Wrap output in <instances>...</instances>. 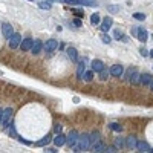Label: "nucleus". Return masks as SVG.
Instances as JSON below:
<instances>
[{"mask_svg":"<svg viewBox=\"0 0 153 153\" xmlns=\"http://www.w3.org/2000/svg\"><path fill=\"white\" fill-rule=\"evenodd\" d=\"M91 149V136L87 133H83L81 136H78V141L74 146V152H84Z\"/></svg>","mask_w":153,"mask_h":153,"instance_id":"1","label":"nucleus"},{"mask_svg":"<svg viewBox=\"0 0 153 153\" xmlns=\"http://www.w3.org/2000/svg\"><path fill=\"white\" fill-rule=\"evenodd\" d=\"M125 77H127V80L132 83V84H139V78H141V74L135 69V67H130L127 70V74H125Z\"/></svg>","mask_w":153,"mask_h":153,"instance_id":"2","label":"nucleus"},{"mask_svg":"<svg viewBox=\"0 0 153 153\" xmlns=\"http://www.w3.org/2000/svg\"><path fill=\"white\" fill-rule=\"evenodd\" d=\"M11 118H12V109H11V107H8V109H3L2 116H0V124H2L3 127H6V125L9 124Z\"/></svg>","mask_w":153,"mask_h":153,"instance_id":"3","label":"nucleus"},{"mask_svg":"<svg viewBox=\"0 0 153 153\" xmlns=\"http://www.w3.org/2000/svg\"><path fill=\"white\" fill-rule=\"evenodd\" d=\"M20 41H22V35L20 34H17L14 32L9 38H8V44H9V48L11 49H15V48H19L20 46Z\"/></svg>","mask_w":153,"mask_h":153,"instance_id":"4","label":"nucleus"},{"mask_svg":"<svg viewBox=\"0 0 153 153\" xmlns=\"http://www.w3.org/2000/svg\"><path fill=\"white\" fill-rule=\"evenodd\" d=\"M78 136H80V135H78L77 130H70L69 135L66 136V144H67L69 147H74L75 144H77V141H78Z\"/></svg>","mask_w":153,"mask_h":153,"instance_id":"5","label":"nucleus"},{"mask_svg":"<svg viewBox=\"0 0 153 153\" xmlns=\"http://www.w3.org/2000/svg\"><path fill=\"white\" fill-rule=\"evenodd\" d=\"M43 48H44V51H46L48 54H51V52H54V51L58 48V41L54 40V38H51V40H48L46 43L43 44Z\"/></svg>","mask_w":153,"mask_h":153,"instance_id":"6","label":"nucleus"},{"mask_svg":"<svg viewBox=\"0 0 153 153\" xmlns=\"http://www.w3.org/2000/svg\"><path fill=\"white\" fill-rule=\"evenodd\" d=\"M109 74H110L112 77H121V75L124 74V67H123L121 65H113V66L110 67V70H109Z\"/></svg>","mask_w":153,"mask_h":153,"instance_id":"7","label":"nucleus"},{"mask_svg":"<svg viewBox=\"0 0 153 153\" xmlns=\"http://www.w3.org/2000/svg\"><path fill=\"white\" fill-rule=\"evenodd\" d=\"M2 34H3V37L8 40L11 37V35L14 34V29H12V26L9 25V23H3L2 25Z\"/></svg>","mask_w":153,"mask_h":153,"instance_id":"8","label":"nucleus"},{"mask_svg":"<svg viewBox=\"0 0 153 153\" xmlns=\"http://www.w3.org/2000/svg\"><path fill=\"white\" fill-rule=\"evenodd\" d=\"M112 25H113V20H112V17H106V19L100 23V28L103 32H107L110 28H112Z\"/></svg>","mask_w":153,"mask_h":153,"instance_id":"9","label":"nucleus"},{"mask_svg":"<svg viewBox=\"0 0 153 153\" xmlns=\"http://www.w3.org/2000/svg\"><path fill=\"white\" fill-rule=\"evenodd\" d=\"M32 43H34V40H32V38H29V37H28V38H23V40L20 41V49H22V51H25V52H26V51H31Z\"/></svg>","mask_w":153,"mask_h":153,"instance_id":"10","label":"nucleus"},{"mask_svg":"<svg viewBox=\"0 0 153 153\" xmlns=\"http://www.w3.org/2000/svg\"><path fill=\"white\" fill-rule=\"evenodd\" d=\"M41 49H43V43H41V40H34V43H32V48H31V51H32V54H34V55H37V54H40V52H41Z\"/></svg>","mask_w":153,"mask_h":153,"instance_id":"11","label":"nucleus"},{"mask_svg":"<svg viewBox=\"0 0 153 153\" xmlns=\"http://www.w3.org/2000/svg\"><path fill=\"white\" fill-rule=\"evenodd\" d=\"M54 144H55L57 147L65 146V144H66V136H65V135H63L61 132H60V133H57V136L54 138Z\"/></svg>","mask_w":153,"mask_h":153,"instance_id":"12","label":"nucleus"},{"mask_svg":"<svg viewBox=\"0 0 153 153\" xmlns=\"http://www.w3.org/2000/svg\"><path fill=\"white\" fill-rule=\"evenodd\" d=\"M136 37L141 43H146L147 38H149V32L144 29V28H138V34H136Z\"/></svg>","mask_w":153,"mask_h":153,"instance_id":"13","label":"nucleus"},{"mask_svg":"<svg viewBox=\"0 0 153 153\" xmlns=\"http://www.w3.org/2000/svg\"><path fill=\"white\" fill-rule=\"evenodd\" d=\"M66 52H67V57H69L72 61H78V51H77L75 48L69 46V48L66 49Z\"/></svg>","mask_w":153,"mask_h":153,"instance_id":"14","label":"nucleus"},{"mask_svg":"<svg viewBox=\"0 0 153 153\" xmlns=\"http://www.w3.org/2000/svg\"><path fill=\"white\" fill-rule=\"evenodd\" d=\"M84 72H86V65H84V61H80L78 63V67H77V78L81 80L83 75H84Z\"/></svg>","mask_w":153,"mask_h":153,"instance_id":"15","label":"nucleus"},{"mask_svg":"<svg viewBox=\"0 0 153 153\" xmlns=\"http://www.w3.org/2000/svg\"><path fill=\"white\" fill-rule=\"evenodd\" d=\"M104 69V63L101 60H94L92 61V70L94 72H101Z\"/></svg>","mask_w":153,"mask_h":153,"instance_id":"16","label":"nucleus"},{"mask_svg":"<svg viewBox=\"0 0 153 153\" xmlns=\"http://www.w3.org/2000/svg\"><path fill=\"white\" fill-rule=\"evenodd\" d=\"M51 142V135H46V136H43L40 141L37 142H34V146H37V147H43V146H46V144Z\"/></svg>","mask_w":153,"mask_h":153,"instance_id":"17","label":"nucleus"},{"mask_svg":"<svg viewBox=\"0 0 153 153\" xmlns=\"http://www.w3.org/2000/svg\"><path fill=\"white\" fill-rule=\"evenodd\" d=\"M135 147H136L139 152H149V149H150V147H149V144H147L146 141H138Z\"/></svg>","mask_w":153,"mask_h":153,"instance_id":"18","label":"nucleus"},{"mask_svg":"<svg viewBox=\"0 0 153 153\" xmlns=\"http://www.w3.org/2000/svg\"><path fill=\"white\" fill-rule=\"evenodd\" d=\"M136 136H127L125 138V147H129V149H132V147H135L136 146Z\"/></svg>","mask_w":153,"mask_h":153,"instance_id":"19","label":"nucleus"},{"mask_svg":"<svg viewBox=\"0 0 153 153\" xmlns=\"http://www.w3.org/2000/svg\"><path fill=\"white\" fill-rule=\"evenodd\" d=\"M91 149H92V152H96V153H101V152H106V146H104V144H103L101 141H100V142H96L95 146H92Z\"/></svg>","mask_w":153,"mask_h":153,"instance_id":"20","label":"nucleus"},{"mask_svg":"<svg viewBox=\"0 0 153 153\" xmlns=\"http://www.w3.org/2000/svg\"><path fill=\"white\" fill-rule=\"evenodd\" d=\"M89 136H91V147L95 146L96 142L101 141V139H100V133H98V132H92L91 135H89Z\"/></svg>","mask_w":153,"mask_h":153,"instance_id":"21","label":"nucleus"},{"mask_svg":"<svg viewBox=\"0 0 153 153\" xmlns=\"http://www.w3.org/2000/svg\"><path fill=\"white\" fill-rule=\"evenodd\" d=\"M150 81H152V75H150V74H142L141 78H139V83L144 84V86L150 84Z\"/></svg>","mask_w":153,"mask_h":153,"instance_id":"22","label":"nucleus"},{"mask_svg":"<svg viewBox=\"0 0 153 153\" xmlns=\"http://www.w3.org/2000/svg\"><path fill=\"white\" fill-rule=\"evenodd\" d=\"M91 23H92V25H100V23H101V17H100V14H98V12L92 14V15H91Z\"/></svg>","mask_w":153,"mask_h":153,"instance_id":"23","label":"nucleus"},{"mask_svg":"<svg viewBox=\"0 0 153 153\" xmlns=\"http://www.w3.org/2000/svg\"><path fill=\"white\" fill-rule=\"evenodd\" d=\"M83 78L86 80L87 83H91L92 80H94V70H86V72H84V75H83Z\"/></svg>","mask_w":153,"mask_h":153,"instance_id":"24","label":"nucleus"},{"mask_svg":"<svg viewBox=\"0 0 153 153\" xmlns=\"http://www.w3.org/2000/svg\"><path fill=\"white\" fill-rule=\"evenodd\" d=\"M109 127H110L113 132H121V130H123L121 124H118V123H110V124H109Z\"/></svg>","mask_w":153,"mask_h":153,"instance_id":"25","label":"nucleus"},{"mask_svg":"<svg viewBox=\"0 0 153 153\" xmlns=\"http://www.w3.org/2000/svg\"><path fill=\"white\" fill-rule=\"evenodd\" d=\"M98 74H100V80H101V81H106V80L109 78V72H107L106 69H103L101 72H98Z\"/></svg>","mask_w":153,"mask_h":153,"instance_id":"26","label":"nucleus"},{"mask_svg":"<svg viewBox=\"0 0 153 153\" xmlns=\"http://www.w3.org/2000/svg\"><path fill=\"white\" fill-rule=\"evenodd\" d=\"M115 146L120 147V149H121V147H125V141H124L123 138H116V139H115Z\"/></svg>","mask_w":153,"mask_h":153,"instance_id":"27","label":"nucleus"},{"mask_svg":"<svg viewBox=\"0 0 153 153\" xmlns=\"http://www.w3.org/2000/svg\"><path fill=\"white\" fill-rule=\"evenodd\" d=\"M6 132H8V135H11V136L19 138V136H17V132H15V129H14V125H12V124L9 125V129H6Z\"/></svg>","mask_w":153,"mask_h":153,"instance_id":"28","label":"nucleus"},{"mask_svg":"<svg viewBox=\"0 0 153 153\" xmlns=\"http://www.w3.org/2000/svg\"><path fill=\"white\" fill-rule=\"evenodd\" d=\"M133 19L142 22V20H146V14H142V12H135V14H133Z\"/></svg>","mask_w":153,"mask_h":153,"instance_id":"29","label":"nucleus"},{"mask_svg":"<svg viewBox=\"0 0 153 153\" xmlns=\"http://www.w3.org/2000/svg\"><path fill=\"white\" fill-rule=\"evenodd\" d=\"M115 38H121L123 41H127V37H125L121 31H115Z\"/></svg>","mask_w":153,"mask_h":153,"instance_id":"30","label":"nucleus"},{"mask_svg":"<svg viewBox=\"0 0 153 153\" xmlns=\"http://www.w3.org/2000/svg\"><path fill=\"white\" fill-rule=\"evenodd\" d=\"M101 40H103V43H107V44L112 41V38H110L107 34H101Z\"/></svg>","mask_w":153,"mask_h":153,"instance_id":"31","label":"nucleus"},{"mask_svg":"<svg viewBox=\"0 0 153 153\" xmlns=\"http://www.w3.org/2000/svg\"><path fill=\"white\" fill-rule=\"evenodd\" d=\"M40 8H41V9H51V5H49L48 2H41V3H40Z\"/></svg>","mask_w":153,"mask_h":153,"instance_id":"32","label":"nucleus"},{"mask_svg":"<svg viewBox=\"0 0 153 153\" xmlns=\"http://www.w3.org/2000/svg\"><path fill=\"white\" fill-rule=\"evenodd\" d=\"M139 54H141L142 57H149V51H147L146 48H141V49H139Z\"/></svg>","mask_w":153,"mask_h":153,"instance_id":"33","label":"nucleus"},{"mask_svg":"<svg viewBox=\"0 0 153 153\" xmlns=\"http://www.w3.org/2000/svg\"><path fill=\"white\" fill-rule=\"evenodd\" d=\"M74 25L77 26V28H81V26H83V22L80 20V19H75V20H74Z\"/></svg>","mask_w":153,"mask_h":153,"instance_id":"34","label":"nucleus"},{"mask_svg":"<svg viewBox=\"0 0 153 153\" xmlns=\"http://www.w3.org/2000/svg\"><path fill=\"white\" fill-rule=\"evenodd\" d=\"M106 152H110V153L116 152V146H110V147H106Z\"/></svg>","mask_w":153,"mask_h":153,"instance_id":"35","label":"nucleus"},{"mask_svg":"<svg viewBox=\"0 0 153 153\" xmlns=\"http://www.w3.org/2000/svg\"><path fill=\"white\" fill-rule=\"evenodd\" d=\"M54 130H55V133H60V132H61V125H60V124H55V125H54Z\"/></svg>","mask_w":153,"mask_h":153,"instance_id":"36","label":"nucleus"},{"mask_svg":"<svg viewBox=\"0 0 153 153\" xmlns=\"http://www.w3.org/2000/svg\"><path fill=\"white\" fill-rule=\"evenodd\" d=\"M132 34H133V35H136V34H138V26H135V28H132Z\"/></svg>","mask_w":153,"mask_h":153,"instance_id":"37","label":"nucleus"},{"mask_svg":"<svg viewBox=\"0 0 153 153\" xmlns=\"http://www.w3.org/2000/svg\"><path fill=\"white\" fill-rule=\"evenodd\" d=\"M109 11L115 12V11H118V8H116V6H109Z\"/></svg>","mask_w":153,"mask_h":153,"instance_id":"38","label":"nucleus"},{"mask_svg":"<svg viewBox=\"0 0 153 153\" xmlns=\"http://www.w3.org/2000/svg\"><path fill=\"white\" fill-rule=\"evenodd\" d=\"M46 152H49V153H55V152H58V150H55V149H46Z\"/></svg>","mask_w":153,"mask_h":153,"instance_id":"39","label":"nucleus"},{"mask_svg":"<svg viewBox=\"0 0 153 153\" xmlns=\"http://www.w3.org/2000/svg\"><path fill=\"white\" fill-rule=\"evenodd\" d=\"M149 55H150V57L153 58V49H152V51H149Z\"/></svg>","mask_w":153,"mask_h":153,"instance_id":"40","label":"nucleus"},{"mask_svg":"<svg viewBox=\"0 0 153 153\" xmlns=\"http://www.w3.org/2000/svg\"><path fill=\"white\" fill-rule=\"evenodd\" d=\"M149 86H150V89H152V91H153V80L150 81V84H149Z\"/></svg>","mask_w":153,"mask_h":153,"instance_id":"41","label":"nucleus"},{"mask_svg":"<svg viewBox=\"0 0 153 153\" xmlns=\"http://www.w3.org/2000/svg\"><path fill=\"white\" fill-rule=\"evenodd\" d=\"M2 112H3V110H2V109H0V116H2Z\"/></svg>","mask_w":153,"mask_h":153,"instance_id":"42","label":"nucleus"},{"mask_svg":"<svg viewBox=\"0 0 153 153\" xmlns=\"http://www.w3.org/2000/svg\"><path fill=\"white\" fill-rule=\"evenodd\" d=\"M29 2H34V0H29Z\"/></svg>","mask_w":153,"mask_h":153,"instance_id":"43","label":"nucleus"}]
</instances>
